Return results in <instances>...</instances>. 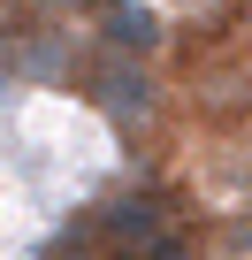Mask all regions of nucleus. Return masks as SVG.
Listing matches in <instances>:
<instances>
[{
	"label": "nucleus",
	"mask_w": 252,
	"mask_h": 260,
	"mask_svg": "<svg viewBox=\"0 0 252 260\" xmlns=\"http://www.w3.org/2000/svg\"><path fill=\"white\" fill-rule=\"evenodd\" d=\"M92 237H99L107 260H153V252H161L168 237H184V230H176V214H168L161 191H122V199L92 207Z\"/></svg>",
	"instance_id": "nucleus-1"
},
{
	"label": "nucleus",
	"mask_w": 252,
	"mask_h": 260,
	"mask_svg": "<svg viewBox=\"0 0 252 260\" xmlns=\"http://www.w3.org/2000/svg\"><path fill=\"white\" fill-rule=\"evenodd\" d=\"M84 100L115 122V130H146L153 115H161V84L138 69V61H122V54H107L99 69H92V84H84Z\"/></svg>",
	"instance_id": "nucleus-2"
},
{
	"label": "nucleus",
	"mask_w": 252,
	"mask_h": 260,
	"mask_svg": "<svg viewBox=\"0 0 252 260\" xmlns=\"http://www.w3.org/2000/svg\"><path fill=\"white\" fill-rule=\"evenodd\" d=\"M99 39H107V54H122V61H153V54H161V16L138 8V0H99Z\"/></svg>",
	"instance_id": "nucleus-3"
},
{
	"label": "nucleus",
	"mask_w": 252,
	"mask_h": 260,
	"mask_svg": "<svg viewBox=\"0 0 252 260\" xmlns=\"http://www.w3.org/2000/svg\"><path fill=\"white\" fill-rule=\"evenodd\" d=\"M46 260H107V252H99V237H92V222H84V230H69Z\"/></svg>",
	"instance_id": "nucleus-4"
},
{
	"label": "nucleus",
	"mask_w": 252,
	"mask_h": 260,
	"mask_svg": "<svg viewBox=\"0 0 252 260\" xmlns=\"http://www.w3.org/2000/svg\"><path fill=\"white\" fill-rule=\"evenodd\" d=\"M184 8H214V0H184Z\"/></svg>",
	"instance_id": "nucleus-5"
}]
</instances>
